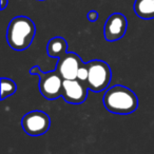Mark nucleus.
Instances as JSON below:
<instances>
[{"label":"nucleus","mask_w":154,"mask_h":154,"mask_svg":"<svg viewBox=\"0 0 154 154\" xmlns=\"http://www.w3.org/2000/svg\"><path fill=\"white\" fill-rule=\"evenodd\" d=\"M47 53L50 57L59 59L68 53V42L62 37H53L48 42Z\"/></svg>","instance_id":"nucleus-9"},{"label":"nucleus","mask_w":154,"mask_h":154,"mask_svg":"<svg viewBox=\"0 0 154 154\" xmlns=\"http://www.w3.org/2000/svg\"><path fill=\"white\" fill-rule=\"evenodd\" d=\"M51 125L49 115L43 111H31L21 119L23 131L31 136H39L48 132Z\"/></svg>","instance_id":"nucleus-5"},{"label":"nucleus","mask_w":154,"mask_h":154,"mask_svg":"<svg viewBox=\"0 0 154 154\" xmlns=\"http://www.w3.org/2000/svg\"><path fill=\"white\" fill-rule=\"evenodd\" d=\"M39 1H45V0H39Z\"/></svg>","instance_id":"nucleus-15"},{"label":"nucleus","mask_w":154,"mask_h":154,"mask_svg":"<svg viewBox=\"0 0 154 154\" xmlns=\"http://www.w3.org/2000/svg\"><path fill=\"white\" fill-rule=\"evenodd\" d=\"M36 34L34 21L26 16H17L9 23L7 30L8 45L15 51H23L32 45Z\"/></svg>","instance_id":"nucleus-2"},{"label":"nucleus","mask_w":154,"mask_h":154,"mask_svg":"<svg viewBox=\"0 0 154 154\" xmlns=\"http://www.w3.org/2000/svg\"><path fill=\"white\" fill-rule=\"evenodd\" d=\"M17 90L16 84L10 78H1V100H5L7 97L13 95Z\"/></svg>","instance_id":"nucleus-11"},{"label":"nucleus","mask_w":154,"mask_h":154,"mask_svg":"<svg viewBox=\"0 0 154 154\" xmlns=\"http://www.w3.org/2000/svg\"><path fill=\"white\" fill-rule=\"evenodd\" d=\"M103 106L109 112L119 115H128L138 108V98L129 88L120 85L109 88L103 97Z\"/></svg>","instance_id":"nucleus-1"},{"label":"nucleus","mask_w":154,"mask_h":154,"mask_svg":"<svg viewBox=\"0 0 154 154\" xmlns=\"http://www.w3.org/2000/svg\"><path fill=\"white\" fill-rule=\"evenodd\" d=\"M89 88L78 79H64L62 85V98L72 105H80L88 97Z\"/></svg>","instance_id":"nucleus-6"},{"label":"nucleus","mask_w":154,"mask_h":154,"mask_svg":"<svg viewBox=\"0 0 154 154\" xmlns=\"http://www.w3.org/2000/svg\"><path fill=\"white\" fill-rule=\"evenodd\" d=\"M133 9L141 19L149 20L154 18V0H135Z\"/></svg>","instance_id":"nucleus-10"},{"label":"nucleus","mask_w":154,"mask_h":154,"mask_svg":"<svg viewBox=\"0 0 154 154\" xmlns=\"http://www.w3.org/2000/svg\"><path fill=\"white\" fill-rule=\"evenodd\" d=\"M88 76H89V69H88V64L84 63L78 70V73H77V78L79 82H82V84L86 85L87 80H88ZM87 86V85H86Z\"/></svg>","instance_id":"nucleus-12"},{"label":"nucleus","mask_w":154,"mask_h":154,"mask_svg":"<svg viewBox=\"0 0 154 154\" xmlns=\"http://www.w3.org/2000/svg\"><path fill=\"white\" fill-rule=\"evenodd\" d=\"M84 64L79 55L74 52H68L66 55L59 58L55 70L62 77V79H76L77 73Z\"/></svg>","instance_id":"nucleus-8"},{"label":"nucleus","mask_w":154,"mask_h":154,"mask_svg":"<svg viewBox=\"0 0 154 154\" xmlns=\"http://www.w3.org/2000/svg\"><path fill=\"white\" fill-rule=\"evenodd\" d=\"M30 74L39 76V91L45 99L54 100L62 96L63 79L56 70L43 72L38 66H34L30 69Z\"/></svg>","instance_id":"nucleus-3"},{"label":"nucleus","mask_w":154,"mask_h":154,"mask_svg":"<svg viewBox=\"0 0 154 154\" xmlns=\"http://www.w3.org/2000/svg\"><path fill=\"white\" fill-rule=\"evenodd\" d=\"M89 69V76L87 87L95 93L106 90L112 78V71L110 66L103 60H91L87 62Z\"/></svg>","instance_id":"nucleus-4"},{"label":"nucleus","mask_w":154,"mask_h":154,"mask_svg":"<svg viewBox=\"0 0 154 154\" xmlns=\"http://www.w3.org/2000/svg\"><path fill=\"white\" fill-rule=\"evenodd\" d=\"M128 28V20L122 13H113L108 17L105 23L103 34L107 41L113 42L125 36Z\"/></svg>","instance_id":"nucleus-7"},{"label":"nucleus","mask_w":154,"mask_h":154,"mask_svg":"<svg viewBox=\"0 0 154 154\" xmlns=\"http://www.w3.org/2000/svg\"><path fill=\"white\" fill-rule=\"evenodd\" d=\"M87 17H88L89 21L95 22V21L97 20V18H98V13H97L96 11H94V10H92V11H90V12L88 13Z\"/></svg>","instance_id":"nucleus-13"},{"label":"nucleus","mask_w":154,"mask_h":154,"mask_svg":"<svg viewBox=\"0 0 154 154\" xmlns=\"http://www.w3.org/2000/svg\"><path fill=\"white\" fill-rule=\"evenodd\" d=\"M8 3H9V0H1V10H5Z\"/></svg>","instance_id":"nucleus-14"}]
</instances>
